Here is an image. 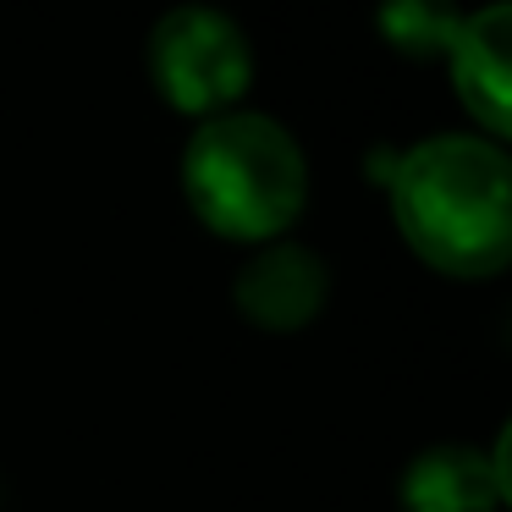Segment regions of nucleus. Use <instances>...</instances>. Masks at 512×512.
Masks as SVG:
<instances>
[{
    "mask_svg": "<svg viewBox=\"0 0 512 512\" xmlns=\"http://www.w3.org/2000/svg\"><path fill=\"white\" fill-rule=\"evenodd\" d=\"M331 276H325V259L303 243H270L259 259H248L243 276H237L232 298L243 309V320L265 325V331H298L320 314Z\"/></svg>",
    "mask_w": 512,
    "mask_h": 512,
    "instance_id": "5",
    "label": "nucleus"
},
{
    "mask_svg": "<svg viewBox=\"0 0 512 512\" xmlns=\"http://www.w3.org/2000/svg\"><path fill=\"white\" fill-rule=\"evenodd\" d=\"M149 72L177 111L215 116L243 100V89L254 83V50L226 12L177 6L149 34Z\"/></svg>",
    "mask_w": 512,
    "mask_h": 512,
    "instance_id": "3",
    "label": "nucleus"
},
{
    "mask_svg": "<svg viewBox=\"0 0 512 512\" xmlns=\"http://www.w3.org/2000/svg\"><path fill=\"white\" fill-rule=\"evenodd\" d=\"M380 28L391 34V45H397V50H408V56H430V50H446V39H452V28H457V12H441V6H419V0H408V6L380 12Z\"/></svg>",
    "mask_w": 512,
    "mask_h": 512,
    "instance_id": "7",
    "label": "nucleus"
},
{
    "mask_svg": "<svg viewBox=\"0 0 512 512\" xmlns=\"http://www.w3.org/2000/svg\"><path fill=\"white\" fill-rule=\"evenodd\" d=\"M507 441L512 430H501L496 452L479 446H430L408 463L402 474V507L408 512H496L507 496Z\"/></svg>",
    "mask_w": 512,
    "mask_h": 512,
    "instance_id": "4",
    "label": "nucleus"
},
{
    "mask_svg": "<svg viewBox=\"0 0 512 512\" xmlns=\"http://www.w3.org/2000/svg\"><path fill=\"white\" fill-rule=\"evenodd\" d=\"M452 83L457 100L479 116L485 133H507V6H485L474 17H457L452 39Z\"/></svg>",
    "mask_w": 512,
    "mask_h": 512,
    "instance_id": "6",
    "label": "nucleus"
},
{
    "mask_svg": "<svg viewBox=\"0 0 512 512\" xmlns=\"http://www.w3.org/2000/svg\"><path fill=\"white\" fill-rule=\"evenodd\" d=\"M182 188L210 232L237 237V243H265L298 221L309 199V166H303L298 138L276 116L226 111L188 138Z\"/></svg>",
    "mask_w": 512,
    "mask_h": 512,
    "instance_id": "2",
    "label": "nucleus"
},
{
    "mask_svg": "<svg viewBox=\"0 0 512 512\" xmlns=\"http://www.w3.org/2000/svg\"><path fill=\"white\" fill-rule=\"evenodd\" d=\"M512 166L496 138L441 133L397 155L391 210L424 265L446 276H501L512 254Z\"/></svg>",
    "mask_w": 512,
    "mask_h": 512,
    "instance_id": "1",
    "label": "nucleus"
}]
</instances>
